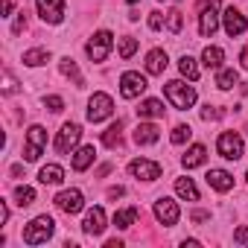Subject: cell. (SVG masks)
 Listing matches in <instances>:
<instances>
[{
  "instance_id": "cell-1",
  "label": "cell",
  "mask_w": 248,
  "mask_h": 248,
  "mask_svg": "<svg viewBox=\"0 0 248 248\" xmlns=\"http://www.w3.org/2000/svg\"><path fill=\"white\" fill-rule=\"evenodd\" d=\"M53 231H56V222L44 213V216H35L27 228H24V242L27 245H41V242H47L50 236H53Z\"/></svg>"
},
{
  "instance_id": "cell-2",
  "label": "cell",
  "mask_w": 248,
  "mask_h": 248,
  "mask_svg": "<svg viewBox=\"0 0 248 248\" xmlns=\"http://www.w3.org/2000/svg\"><path fill=\"white\" fill-rule=\"evenodd\" d=\"M167 99L178 108V111H187V108H193V102H196V91L190 88V85H184L181 79H172V82H167Z\"/></svg>"
},
{
  "instance_id": "cell-3",
  "label": "cell",
  "mask_w": 248,
  "mask_h": 248,
  "mask_svg": "<svg viewBox=\"0 0 248 248\" xmlns=\"http://www.w3.org/2000/svg\"><path fill=\"white\" fill-rule=\"evenodd\" d=\"M216 149H219V155H222L225 161H239L245 146H242V138H239L236 132H222L219 140H216Z\"/></svg>"
},
{
  "instance_id": "cell-4",
  "label": "cell",
  "mask_w": 248,
  "mask_h": 248,
  "mask_svg": "<svg viewBox=\"0 0 248 248\" xmlns=\"http://www.w3.org/2000/svg\"><path fill=\"white\" fill-rule=\"evenodd\" d=\"M219 27V0H204L202 3V15H199V32L204 38H210Z\"/></svg>"
},
{
  "instance_id": "cell-5",
  "label": "cell",
  "mask_w": 248,
  "mask_h": 248,
  "mask_svg": "<svg viewBox=\"0 0 248 248\" xmlns=\"http://www.w3.org/2000/svg\"><path fill=\"white\" fill-rule=\"evenodd\" d=\"M111 47H114V38H111L108 30L93 32V38L88 41V56H91V62H105L108 53H111Z\"/></svg>"
},
{
  "instance_id": "cell-6",
  "label": "cell",
  "mask_w": 248,
  "mask_h": 248,
  "mask_svg": "<svg viewBox=\"0 0 248 248\" xmlns=\"http://www.w3.org/2000/svg\"><path fill=\"white\" fill-rule=\"evenodd\" d=\"M146 88H149V85H146V76H140L138 70H126V73L120 76V93L126 96V99H135V96H140Z\"/></svg>"
},
{
  "instance_id": "cell-7",
  "label": "cell",
  "mask_w": 248,
  "mask_h": 248,
  "mask_svg": "<svg viewBox=\"0 0 248 248\" xmlns=\"http://www.w3.org/2000/svg\"><path fill=\"white\" fill-rule=\"evenodd\" d=\"M44 146H47V132H44V126H32V129L27 132L24 158H27V161H38L41 152H44Z\"/></svg>"
},
{
  "instance_id": "cell-8",
  "label": "cell",
  "mask_w": 248,
  "mask_h": 248,
  "mask_svg": "<svg viewBox=\"0 0 248 248\" xmlns=\"http://www.w3.org/2000/svg\"><path fill=\"white\" fill-rule=\"evenodd\" d=\"M79 138H82V129L76 126V123H64L62 132H59V138H56V152L59 155H70L76 149Z\"/></svg>"
},
{
  "instance_id": "cell-9",
  "label": "cell",
  "mask_w": 248,
  "mask_h": 248,
  "mask_svg": "<svg viewBox=\"0 0 248 248\" xmlns=\"http://www.w3.org/2000/svg\"><path fill=\"white\" fill-rule=\"evenodd\" d=\"M111 111H114V102H111L108 93H93V96H91V102H88V120H91V123L108 120Z\"/></svg>"
},
{
  "instance_id": "cell-10",
  "label": "cell",
  "mask_w": 248,
  "mask_h": 248,
  "mask_svg": "<svg viewBox=\"0 0 248 248\" xmlns=\"http://www.w3.org/2000/svg\"><path fill=\"white\" fill-rule=\"evenodd\" d=\"M53 202H56V207H59V210H64L67 216H73V213H79V210L85 207V199H82V193H79V190H62Z\"/></svg>"
},
{
  "instance_id": "cell-11",
  "label": "cell",
  "mask_w": 248,
  "mask_h": 248,
  "mask_svg": "<svg viewBox=\"0 0 248 248\" xmlns=\"http://www.w3.org/2000/svg\"><path fill=\"white\" fill-rule=\"evenodd\" d=\"M38 15L44 24H62L64 21V0H38Z\"/></svg>"
},
{
  "instance_id": "cell-12",
  "label": "cell",
  "mask_w": 248,
  "mask_h": 248,
  "mask_svg": "<svg viewBox=\"0 0 248 248\" xmlns=\"http://www.w3.org/2000/svg\"><path fill=\"white\" fill-rule=\"evenodd\" d=\"M129 172L135 178H140V181H155V178H161V164L146 161V158H138V161L129 164Z\"/></svg>"
},
{
  "instance_id": "cell-13",
  "label": "cell",
  "mask_w": 248,
  "mask_h": 248,
  "mask_svg": "<svg viewBox=\"0 0 248 248\" xmlns=\"http://www.w3.org/2000/svg\"><path fill=\"white\" fill-rule=\"evenodd\" d=\"M155 216H158L161 225H175L178 216H181V210H178V204L172 199H158L155 202Z\"/></svg>"
},
{
  "instance_id": "cell-14",
  "label": "cell",
  "mask_w": 248,
  "mask_h": 248,
  "mask_svg": "<svg viewBox=\"0 0 248 248\" xmlns=\"http://www.w3.org/2000/svg\"><path fill=\"white\" fill-rule=\"evenodd\" d=\"M82 228H85L88 236H99V233L105 231V210H102V207H91V210L85 213Z\"/></svg>"
},
{
  "instance_id": "cell-15",
  "label": "cell",
  "mask_w": 248,
  "mask_h": 248,
  "mask_svg": "<svg viewBox=\"0 0 248 248\" xmlns=\"http://www.w3.org/2000/svg\"><path fill=\"white\" fill-rule=\"evenodd\" d=\"M222 18H225V32H228L231 38H233V35H242V32H245V27H248L245 15H242L239 9H233V6H231Z\"/></svg>"
},
{
  "instance_id": "cell-16",
  "label": "cell",
  "mask_w": 248,
  "mask_h": 248,
  "mask_svg": "<svg viewBox=\"0 0 248 248\" xmlns=\"http://www.w3.org/2000/svg\"><path fill=\"white\" fill-rule=\"evenodd\" d=\"M207 184H210L213 190H219V193H228V190L233 187V175L225 172V170H210V172H207Z\"/></svg>"
},
{
  "instance_id": "cell-17",
  "label": "cell",
  "mask_w": 248,
  "mask_h": 248,
  "mask_svg": "<svg viewBox=\"0 0 248 248\" xmlns=\"http://www.w3.org/2000/svg\"><path fill=\"white\" fill-rule=\"evenodd\" d=\"M155 140H158V126H152V123H140L135 129V143L138 146H149Z\"/></svg>"
},
{
  "instance_id": "cell-18",
  "label": "cell",
  "mask_w": 248,
  "mask_h": 248,
  "mask_svg": "<svg viewBox=\"0 0 248 248\" xmlns=\"http://www.w3.org/2000/svg\"><path fill=\"white\" fill-rule=\"evenodd\" d=\"M164 70H167V53H164V50H152V53L146 56V73L161 76Z\"/></svg>"
},
{
  "instance_id": "cell-19",
  "label": "cell",
  "mask_w": 248,
  "mask_h": 248,
  "mask_svg": "<svg viewBox=\"0 0 248 248\" xmlns=\"http://www.w3.org/2000/svg\"><path fill=\"white\" fill-rule=\"evenodd\" d=\"M204 158H207V149H204L202 143H196V146H190V149H187V155L181 158V164H184L187 170H196V167H202V164H204Z\"/></svg>"
},
{
  "instance_id": "cell-20",
  "label": "cell",
  "mask_w": 248,
  "mask_h": 248,
  "mask_svg": "<svg viewBox=\"0 0 248 248\" xmlns=\"http://www.w3.org/2000/svg\"><path fill=\"white\" fill-rule=\"evenodd\" d=\"M93 158H96V149H93V146H82V149L73 155V170H76V172H85V170L93 164Z\"/></svg>"
},
{
  "instance_id": "cell-21",
  "label": "cell",
  "mask_w": 248,
  "mask_h": 248,
  "mask_svg": "<svg viewBox=\"0 0 248 248\" xmlns=\"http://www.w3.org/2000/svg\"><path fill=\"white\" fill-rule=\"evenodd\" d=\"M62 178H64V170H62L59 164H47V167H41V172H38V181H41V184H62Z\"/></svg>"
},
{
  "instance_id": "cell-22",
  "label": "cell",
  "mask_w": 248,
  "mask_h": 248,
  "mask_svg": "<svg viewBox=\"0 0 248 248\" xmlns=\"http://www.w3.org/2000/svg\"><path fill=\"white\" fill-rule=\"evenodd\" d=\"M175 193H178L181 199H187V202H199V190H196L193 178H178V181H175Z\"/></svg>"
},
{
  "instance_id": "cell-23",
  "label": "cell",
  "mask_w": 248,
  "mask_h": 248,
  "mask_svg": "<svg viewBox=\"0 0 248 248\" xmlns=\"http://www.w3.org/2000/svg\"><path fill=\"white\" fill-rule=\"evenodd\" d=\"M59 67H62V73H64L67 79H73V85H76V88H82V85H85V79H82V73H79V67H76V62H73V59H62V62H59Z\"/></svg>"
},
{
  "instance_id": "cell-24",
  "label": "cell",
  "mask_w": 248,
  "mask_h": 248,
  "mask_svg": "<svg viewBox=\"0 0 248 248\" xmlns=\"http://www.w3.org/2000/svg\"><path fill=\"white\" fill-rule=\"evenodd\" d=\"M135 219H138V207H126V210H117V213H114V225H117V228H123V231L132 228V225H135Z\"/></svg>"
},
{
  "instance_id": "cell-25",
  "label": "cell",
  "mask_w": 248,
  "mask_h": 248,
  "mask_svg": "<svg viewBox=\"0 0 248 248\" xmlns=\"http://www.w3.org/2000/svg\"><path fill=\"white\" fill-rule=\"evenodd\" d=\"M140 117H164V102L161 99H143L138 108Z\"/></svg>"
},
{
  "instance_id": "cell-26",
  "label": "cell",
  "mask_w": 248,
  "mask_h": 248,
  "mask_svg": "<svg viewBox=\"0 0 248 248\" xmlns=\"http://www.w3.org/2000/svg\"><path fill=\"white\" fill-rule=\"evenodd\" d=\"M222 59H225V53H222L219 47H204V53H202V62H204L207 67H213V70L222 67Z\"/></svg>"
},
{
  "instance_id": "cell-27",
  "label": "cell",
  "mask_w": 248,
  "mask_h": 248,
  "mask_svg": "<svg viewBox=\"0 0 248 248\" xmlns=\"http://www.w3.org/2000/svg\"><path fill=\"white\" fill-rule=\"evenodd\" d=\"M120 132H123V126H120V123H114L111 129H105V132H102V143H105L108 149L120 146V143H123V135H120Z\"/></svg>"
},
{
  "instance_id": "cell-28",
  "label": "cell",
  "mask_w": 248,
  "mask_h": 248,
  "mask_svg": "<svg viewBox=\"0 0 248 248\" xmlns=\"http://www.w3.org/2000/svg\"><path fill=\"white\" fill-rule=\"evenodd\" d=\"M178 70H181V76H187L190 82H196V79H199V64H196V59H190V56H181Z\"/></svg>"
},
{
  "instance_id": "cell-29",
  "label": "cell",
  "mask_w": 248,
  "mask_h": 248,
  "mask_svg": "<svg viewBox=\"0 0 248 248\" xmlns=\"http://www.w3.org/2000/svg\"><path fill=\"white\" fill-rule=\"evenodd\" d=\"M216 85H219L222 91H231V88L236 85V70H233V67H222V70L216 73Z\"/></svg>"
},
{
  "instance_id": "cell-30",
  "label": "cell",
  "mask_w": 248,
  "mask_h": 248,
  "mask_svg": "<svg viewBox=\"0 0 248 248\" xmlns=\"http://www.w3.org/2000/svg\"><path fill=\"white\" fill-rule=\"evenodd\" d=\"M47 62H50V53H47V50H27V53H24V64H30V67L47 64Z\"/></svg>"
},
{
  "instance_id": "cell-31",
  "label": "cell",
  "mask_w": 248,
  "mask_h": 248,
  "mask_svg": "<svg viewBox=\"0 0 248 248\" xmlns=\"http://www.w3.org/2000/svg\"><path fill=\"white\" fill-rule=\"evenodd\" d=\"M15 202H18L21 207H30V204L35 202V190H32V187H15Z\"/></svg>"
},
{
  "instance_id": "cell-32",
  "label": "cell",
  "mask_w": 248,
  "mask_h": 248,
  "mask_svg": "<svg viewBox=\"0 0 248 248\" xmlns=\"http://www.w3.org/2000/svg\"><path fill=\"white\" fill-rule=\"evenodd\" d=\"M181 24H184L181 12H178V9H170V12H167V30H170L172 35H178V32H181Z\"/></svg>"
},
{
  "instance_id": "cell-33",
  "label": "cell",
  "mask_w": 248,
  "mask_h": 248,
  "mask_svg": "<svg viewBox=\"0 0 248 248\" xmlns=\"http://www.w3.org/2000/svg\"><path fill=\"white\" fill-rule=\"evenodd\" d=\"M135 50H138V38H132V35L120 38V56H123V59H132Z\"/></svg>"
},
{
  "instance_id": "cell-34",
  "label": "cell",
  "mask_w": 248,
  "mask_h": 248,
  "mask_svg": "<svg viewBox=\"0 0 248 248\" xmlns=\"http://www.w3.org/2000/svg\"><path fill=\"white\" fill-rule=\"evenodd\" d=\"M190 135H193V129H190V126H175V129H172V143H175V146H181V143H187V140H190Z\"/></svg>"
},
{
  "instance_id": "cell-35",
  "label": "cell",
  "mask_w": 248,
  "mask_h": 248,
  "mask_svg": "<svg viewBox=\"0 0 248 248\" xmlns=\"http://www.w3.org/2000/svg\"><path fill=\"white\" fill-rule=\"evenodd\" d=\"M222 117H225V111L216 108V105H204V108H202V120H207V123H210V120H222Z\"/></svg>"
},
{
  "instance_id": "cell-36",
  "label": "cell",
  "mask_w": 248,
  "mask_h": 248,
  "mask_svg": "<svg viewBox=\"0 0 248 248\" xmlns=\"http://www.w3.org/2000/svg\"><path fill=\"white\" fill-rule=\"evenodd\" d=\"M15 91H18V82H15L12 73L6 70V73H3V93H15Z\"/></svg>"
},
{
  "instance_id": "cell-37",
  "label": "cell",
  "mask_w": 248,
  "mask_h": 248,
  "mask_svg": "<svg viewBox=\"0 0 248 248\" xmlns=\"http://www.w3.org/2000/svg\"><path fill=\"white\" fill-rule=\"evenodd\" d=\"M44 105H47L50 111H62V108H64V99H62V96H47Z\"/></svg>"
},
{
  "instance_id": "cell-38",
  "label": "cell",
  "mask_w": 248,
  "mask_h": 248,
  "mask_svg": "<svg viewBox=\"0 0 248 248\" xmlns=\"http://www.w3.org/2000/svg\"><path fill=\"white\" fill-rule=\"evenodd\" d=\"M149 27L152 30H161L164 27V15L161 12H149Z\"/></svg>"
},
{
  "instance_id": "cell-39",
  "label": "cell",
  "mask_w": 248,
  "mask_h": 248,
  "mask_svg": "<svg viewBox=\"0 0 248 248\" xmlns=\"http://www.w3.org/2000/svg\"><path fill=\"white\" fill-rule=\"evenodd\" d=\"M233 242L248 245V228H236V231H233Z\"/></svg>"
},
{
  "instance_id": "cell-40",
  "label": "cell",
  "mask_w": 248,
  "mask_h": 248,
  "mask_svg": "<svg viewBox=\"0 0 248 248\" xmlns=\"http://www.w3.org/2000/svg\"><path fill=\"white\" fill-rule=\"evenodd\" d=\"M6 219H9V207L0 202V225H6Z\"/></svg>"
},
{
  "instance_id": "cell-41",
  "label": "cell",
  "mask_w": 248,
  "mask_h": 248,
  "mask_svg": "<svg viewBox=\"0 0 248 248\" xmlns=\"http://www.w3.org/2000/svg\"><path fill=\"white\" fill-rule=\"evenodd\" d=\"M123 193H126V190H123V187H111V190H108V199H120Z\"/></svg>"
},
{
  "instance_id": "cell-42",
  "label": "cell",
  "mask_w": 248,
  "mask_h": 248,
  "mask_svg": "<svg viewBox=\"0 0 248 248\" xmlns=\"http://www.w3.org/2000/svg\"><path fill=\"white\" fill-rule=\"evenodd\" d=\"M204 219H210V213H204V210H196L193 213V222H204Z\"/></svg>"
},
{
  "instance_id": "cell-43",
  "label": "cell",
  "mask_w": 248,
  "mask_h": 248,
  "mask_svg": "<svg viewBox=\"0 0 248 248\" xmlns=\"http://www.w3.org/2000/svg\"><path fill=\"white\" fill-rule=\"evenodd\" d=\"M239 62H242V67H245V70H248V47H245V50H242V53H239Z\"/></svg>"
},
{
  "instance_id": "cell-44",
  "label": "cell",
  "mask_w": 248,
  "mask_h": 248,
  "mask_svg": "<svg viewBox=\"0 0 248 248\" xmlns=\"http://www.w3.org/2000/svg\"><path fill=\"white\" fill-rule=\"evenodd\" d=\"M105 248H123V242L120 239H111V242H105Z\"/></svg>"
},
{
  "instance_id": "cell-45",
  "label": "cell",
  "mask_w": 248,
  "mask_h": 248,
  "mask_svg": "<svg viewBox=\"0 0 248 248\" xmlns=\"http://www.w3.org/2000/svg\"><path fill=\"white\" fill-rule=\"evenodd\" d=\"M126 3H138V0H126Z\"/></svg>"
}]
</instances>
